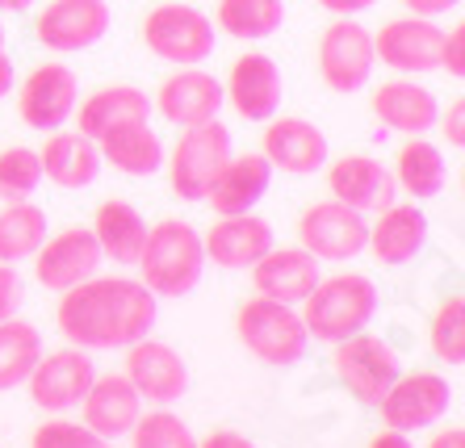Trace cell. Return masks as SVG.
Segmentation results:
<instances>
[{"label": "cell", "mask_w": 465, "mask_h": 448, "mask_svg": "<svg viewBox=\"0 0 465 448\" xmlns=\"http://www.w3.org/2000/svg\"><path fill=\"white\" fill-rule=\"evenodd\" d=\"M269 185H272V164L260 151L231 155L227 164H223V172L214 176L206 201L214 206L218 219H227V214H248V209L260 206V197L269 193Z\"/></svg>", "instance_id": "484cf974"}, {"label": "cell", "mask_w": 465, "mask_h": 448, "mask_svg": "<svg viewBox=\"0 0 465 448\" xmlns=\"http://www.w3.org/2000/svg\"><path fill=\"white\" fill-rule=\"evenodd\" d=\"M22 297L25 294H22V277H17V268H13V264H0V323L22 310Z\"/></svg>", "instance_id": "ab89813d"}, {"label": "cell", "mask_w": 465, "mask_h": 448, "mask_svg": "<svg viewBox=\"0 0 465 448\" xmlns=\"http://www.w3.org/2000/svg\"><path fill=\"white\" fill-rule=\"evenodd\" d=\"M93 235L101 243V256H109L114 264H139V252L147 243V222L130 201H101L97 219H93Z\"/></svg>", "instance_id": "f546056e"}, {"label": "cell", "mask_w": 465, "mask_h": 448, "mask_svg": "<svg viewBox=\"0 0 465 448\" xmlns=\"http://www.w3.org/2000/svg\"><path fill=\"white\" fill-rule=\"evenodd\" d=\"M327 168V189L336 201H344L348 209L357 214H381L386 206H394L399 185H394V172L386 164H378L373 155H340Z\"/></svg>", "instance_id": "d6986e66"}, {"label": "cell", "mask_w": 465, "mask_h": 448, "mask_svg": "<svg viewBox=\"0 0 465 448\" xmlns=\"http://www.w3.org/2000/svg\"><path fill=\"white\" fill-rule=\"evenodd\" d=\"M449 180V168H444V151L436 142H428L423 134L407 139L399 147V160H394V185L407 189L415 201L423 197H436Z\"/></svg>", "instance_id": "4dcf8cb0"}, {"label": "cell", "mask_w": 465, "mask_h": 448, "mask_svg": "<svg viewBox=\"0 0 465 448\" xmlns=\"http://www.w3.org/2000/svg\"><path fill=\"white\" fill-rule=\"evenodd\" d=\"M109 22H114V13L105 0H46V9L34 17V38L46 51L76 55L105 38Z\"/></svg>", "instance_id": "8fae6325"}, {"label": "cell", "mask_w": 465, "mask_h": 448, "mask_svg": "<svg viewBox=\"0 0 465 448\" xmlns=\"http://www.w3.org/2000/svg\"><path fill=\"white\" fill-rule=\"evenodd\" d=\"M97 377V365L88 356L84 348H59V352H43L34 373L25 377L30 385V403L38 411H54V415H64V411H76L84 403L88 385Z\"/></svg>", "instance_id": "30bf717a"}, {"label": "cell", "mask_w": 465, "mask_h": 448, "mask_svg": "<svg viewBox=\"0 0 465 448\" xmlns=\"http://www.w3.org/2000/svg\"><path fill=\"white\" fill-rule=\"evenodd\" d=\"M440 38L444 30L432 17H394L373 34V59L399 76H428L440 67Z\"/></svg>", "instance_id": "4fadbf2b"}, {"label": "cell", "mask_w": 465, "mask_h": 448, "mask_svg": "<svg viewBox=\"0 0 465 448\" xmlns=\"http://www.w3.org/2000/svg\"><path fill=\"white\" fill-rule=\"evenodd\" d=\"M432 352L444 365H461L465 361V302L461 297H449V302H440V310H436Z\"/></svg>", "instance_id": "8d00e7d4"}, {"label": "cell", "mask_w": 465, "mask_h": 448, "mask_svg": "<svg viewBox=\"0 0 465 448\" xmlns=\"http://www.w3.org/2000/svg\"><path fill=\"white\" fill-rule=\"evenodd\" d=\"M314 59H319L323 84L331 88V93H340V97H352V93H361V88L369 84L373 63H378V59H373V34H369L357 17H336V22L319 34Z\"/></svg>", "instance_id": "52a82bcc"}, {"label": "cell", "mask_w": 465, "mask_h": 448, "mask_svg": "<svg viewBox=\"0 0 465 448\" xmlns=\"http://www.w3.org/2000/svg\"><path fill=\"white\" fill-rule=\"evenodd\" d=\"M235 336L260 365H272V369H290L311 348L302 315L285 307V302H272V297H252V302L239 307Z\"/></svg>", "instance_id": "277c9868"}, {"label": "cell", "mask_w": 465, "mask_h": 448, "mask_svg": "<svg viewBox=\"0 0 465 448\" xmlns=\"http://www.w3.org/2000/svg\"><path fill=\"white\" fill-rule=\"evenodd\" d=\"M319 281V260L302 248H277L272 243L269 252L252 264V285H256L260 297H272V302H285V307H298L306 294Z\"/></svg>", "instance_id": "603a6c76"}, {"label": "cell", "mask_w": 465, "mask_h": 448, "mask_svg": "<svg viewBox=\"0 0 465 448\" xmlns=\"http://www.w3.org/2000/svg\"><path fill=\"white\" fill-rule=\"evenodd\" d=\"M407 5V13H415V17H440V13L457 9L461 0H402Z\"/></svg>", "instance_id": "ee69618b"}, {"label": "cell", "mask_w": 465, "mask_h": 448, "mask_svg": "<svg viewBox=\"0 0 465 448\" xmlns=\"http://www.w3.org/2000/svg\"><path fill=\"white\" fill-rule=\"evenodd\" d=\"M440 67L453 80L465 76V25H453V30L440 38Z\"/></svg>", "instance_id": "f35d334b"}, {"label": "cell", "mask_w": 465, "mask_h": 448, "mask_svg": "<svg viewBox=\"0 0 465 448\" xmlns=\"http://www.w3.org/2000/svg\"><path fill=\"white\" fill-rule=\"evenodd\" d=\"M30 448H114V440H101L97 432H88L84 424H72V419H46L34 432Z\"/></svg>", "instance_id": "74e56055"}, {"label": "cell", "mask_w": 465, "mask_h": 448, "mask_svg": "<svg viewBox=\"0 0 465 448\" xmlns=\"http://www.w3.org/2000/svg\"><path fill=\"white\" fill-rule=\"evenodd\" d=\"M231 160V131L218 118L202 122V126H184L176 139L173 155H168V180L181 201H206L214 176Z\"/></svg>", "instance_id": "8992f818"}, {"label": "cell", "mask_w": 465, "mask_h": 448, "mask_svg": "<svg viewBox=\"0 0 465 448\" xmlns=\"http://www.w3.org/2000/svg\"><path fill=\"white\" fill-rule=\"evenodd\" d=\"M139 281L155 297H184L202 285L206 273V248L193 222L163 219L160 227H147V243L139 252Z\"/></svg>", "instance_id": "7a4b0ae2"}, {"label": "cell", "mask_w": 465, "mask_h": 448, "mask_svg": "<svg viewBox=\"0 0 465 448\" xmlns=\"http://www.w3.org/2000/svg\"><path fill=\"white\" fill-rule=\"evenodd\" d=\"M101 260H105V256H101L97 235L88 227H72V230H59L54 239H46L43 248L34 252V277H38V285L64 294L72 285L97 277Z\"/></svg>", "instance_id": "e0dca14e"}, {"label": "cell", "mask_w": 465, "mask_h": 448, "mask_svg": "<svg viewBox=\"0 0 465 448\" xmlns=\"http://www.w3.org/2000/svg\"><path fill=\"white\" fill-rule=\"evenodd\" d=\"M227 105L223 97V80L202 72V67H176L173 76L155 88L152 110H160L163 122L173 126H202V122L218 118V110Z\"/></svg>", "instance_id": "ac0fdd59"}, {"label": "cell", "mask_w": 465, "mask_h": 448, "mask_svg": "<svg viewBox=\"0 0 465 448\" xmlns=\"http://www.w3.org/2000/svg\"><path fill=\"white\" fill-rule=\"evenodd\" d=\"M38 185H43L38 151H34V147H5V151H0V197L22 201V197H34Z\"/></svg>", "instance_id": "d590c367"}, {"label": "cell", "mask_w": 465, "mask_h": 448, "mask_svg": "<svg viewBox=\"0 0 465 448\" xmlns=\"http://www.w3.org/2000/svg\"><path fill=\"white\" fill-rule=\"evenodd\" d=\"M428 448H465V432L461 427H444V432H436L428 440Z\"/></svg>", "instance_id": "f6af8a7d"}, {"label": "cell", "mask_w": 465, "mask_h": 448, "mask_svg": "<svg viewBox=\"0 0 465 448\" xmlns=\"http://www.w3.org/2000/svg\"><path fill=\"white\" fill-rule=\"evenodd\" d=\"M80 105V80L67 63H38L22 80L17 93V113L30 131H64L67 118Z\"/></svg>", "instance_id": "7c38bea8"}, {"label": "cell", "mask_w": 465, "mask_h": 448, "mask_svg": "<svg viewBox=\"0 0 465 448\" xmlns=\"http://www.w3.org/2000/svg\"><path fill=\"white\" fill-rule=\"evenodd\" d=\"M46 243V209L34 201H9L0 209V264L34 260V252Z\"/></svg>", "instance_id": "1f68e13d"}, {"label": "cell", "mask_w": 465, "mask_h": 448, "mask_svg": "<svg viewBox=\"0 0 465 448\" xmlns=\"http://www.w3.org/2000/svg\"><path fill=\"white\" fill-rule=\"evenodd\" d=\"M130 122H152V97L134 84H105L80 105V134L93 142Z\"/></svg>", "instance_id": "83f0119b"}, {"label": "cell", "mask_w": 465, "mask_h": 448, "mask_svg": "<svg viewBox=\"0 0 465 448\" xmlns=\"http://www.w3.org/2000/svg\"><path fill=\"white\" fill-rule=\"evenodd\" d=\"M260 155L272 164V172L314 176L327 164V134L306 118H269Z\"/></svg>", "instance_id": "ffe728a7"}, {"label": "cell", "mask_w": 465, "mask_h": 448, "mask_svg": "<svg viewBox=\"0 0 465 448\" xmlns=\"http://www.w3.org/2000/svg\"><path fill=\"white\" fill-rule=\"evenodd\" d=\"M298 307H302L306 336L323 339V344H340V339L365 331L369 318L378 315V285L365 273H340L327 281L319 277Z\"/></svg>", "instance_id": "3957f363"}, {"label": "cell", "mask_w": 465, "mask_h": 448, "mask_svg": "<svg viewBox=\"0 0 465 448\" xmlns=\"http://www.w3.org/2000/svg\"><path fill=\"white\" fill-rule=\"evenodd\" d=\"M13 80H17L13 76V59H9V51H0V101L13 93Z\"/></svg>", "instance_id": "7dc6e473"}, {"label": "cell", "mask_w": 465, "mask_h": 448, "mask_svg": "<svg viewBox=\"0 0 465 448\" xmlns=\"http://www.w3.org/2000/svg\"><path fill=\"white\" fill-rule=\"evenodd\" d=\"M319 9H327V13H336V17H357V13H365V9H373L378 0H314Z\"/></svg>", "instance_id": "7bdbcfd3"}, {"label": "cell", "mask_w": 465, "mask_h": 448, "mask_svg": "<svg viewBox=\"0 0 465 448\" xmlns=\"http://www.w3.org/2000/svg\"><path fill=\"white\" fill-rule=\"evenodd\" d=\"M38 164H43V180L59 189H88L101 176L105 160L101 147L80 131H51L46 142L38 147Z\"/></svg>", "instance_id": "d4e9b609"}, {"label": "cell", "mask_w": 465, "mask_h": 448, "mask_svg": "<svg viewBox=\"0 0 465 448\" xmlns=\"http://www.w3.org/2000/svg\"><path fill=\"white\" fill-rule=\"evenodd\" d=\"M369 110L373 118L394 134H428L436 126V93L428 84H415V80H386V84L373 88V97H369Z\"/></svg>", "instance_id": "7402d4cb"}, {"label": "cell", "mask_w": 465, "mask_h": 448, "mask_svg": "<svg viewBox=\"0 0 465 448\" xmlns=\"http://www.w3.org/2000/svg\"><path fill=\"white\" fill-rule=\"evenodd\" d=\"M423 243H428V214L420 206H386L378 214V222L369 227V239L365 248L378 256V264L386 268H402V264H411L415 256L423 252Z\"/></svg>", "instance_id": "4316f807"}, {"label": "cell", "mask_w": 465, "mask_h": 448, "mask_svg": "<svg viewBox=\"0 0 465 448\" xmlns=\"http://www.w3.org/2000/svg\"><path fill=\"white\" fill-rule=\"evenodd\" d=\"M84 427L97 432L101 440H122L130 436V427L143 415L139 390L126 382V373H109V377H93L84 394Z\"/></svg>", "instance_id": "cb8c5ba5"}, {"label": "cell", "mask_w": 465, "mask_h": 448, "mask_svg": "<svg viewBox=\"0 0 465 448\" xmlns=\"http://www.w3.org/2000/svg\"><path fill=\"white\" fill-rule=\"evenodd\" d=\"M126 382L139 390V398L155 406H173L189 390V365L173 344L143 336L126 348Z\"/></svg>", "instance_id": "9a60e30c"}, {"label": "cell", "mask_w": 465, "mask_h": 448, "mask_svg": "<svg viewBox=\"0 0 465 448\" xmlns=\"http://www.w3.org/2000/svg\"><path fill=\"white\" fill-rule=\"evenodd\" d=\"M331 365H336V377L348 385V394L365 406H378L402 373L399 352L390 348L386 339L369 336V331H357V336L340 339Z\"/></svg>", "instance_id": "ba28073f"}, {"label": "cell", "mask_w": 465, "mask_h": 448, "mask_svg": "<svg viewBox=\"0 0 465 448\" xmlns=\"http://www.w3.org/2000/svg\"><path fill=\"white\" fill-rule=\"evenodd\" d=\"M378 406L390 432H423L453 406V390L440 373H411V377L399 373V382L390 385Z\"/></svg>", "instance_id": "2e32d148"}, {"label": "cell", "mask_w": 465, "mask_h": 448, "mask_svg": "<svg viewBox=\"0 0 465 448\" xmlns=\"http://www.w3.org/2000/svg\"><path fill=\"white\" fill-rule=\"evenodd\" d=\"M143 46L176 67H197L214 55V22L193 5H155L143 17Z\"/></svg>", "instance_id": "5b68a950"}, {"label": "cell", "mask_w": 465, "mask_h": 448, "mask_svg": "<svg viewBox=\"0 0 465 448\" xmlns=\"http://www.w3.org/2000/svg\"><path fill=\"white\" fill-rule=\"evenodd\" d=\"M202 248H206V260L214 268H227V273L252 268L272 248V227L252 209L248 214H227L202 235Z\"/></svg>", "instance_id": "44dd1931"}, {"label": "cell", "mask_w": 465, "mask_h": 448, "mask_svg": "<svg viewBox=\"0 0 465 448\" xmlns=\"http://www.w3.org/2000/svg\"><path fill=\"white\" fill-rule=\"evenodd\" d=\"M130 448H197V436L181 415L160 406L152 415H139V424L130 427Z\"/></svg>", "instance_id": "e575fe53"}, {"label": "cell", "mask_w": 465, "mask_h": 448, "mask_svg": "<svg viewBox=\"0 0 465 448\" xmlns=\"http://www.w3.org/2000/svg\"><path fill=\"white\" fill-rule=\"evenodd\" d=\"M38 356H43V336H38V327L17 315L5 318V323H0V394L25 385V377L34 373Z\"/></svg>", "instance_id": "836d02e7"}, {"label": "cell", "mask_w": 465, "mask_h": 448, "mask_svg": "<svg viewBox=\"0 0 465 448\" xmlns=\"http://www.w3.org/2000/svg\"><path fill=\"white\" fill-rule=\"evenodd\" d=\"M365 239H369V227H365V214L348 209L344 201H314V206L302 209L298 219V248L311 252L314 260H357L365 252Z\"/></svg>", "instance_id": "9c48e42d"}, {"label": "cell", "mask_w": 465, "mask_h": 448, "mask_svg": "<svg viewBox=\"0 0 465 448\" xmlns=\"http://www.w3.org/2000/svg\"><path fill=\"white\" fill-rule=\"evenodd\" d=\"M197 448H260L256 440H248L243 432H231V427H218L206 440H197Z\"/></svg>", "instance_id": "b9f144b4"}, {"label": "cell", "mask_w": 465, "mask_h": 448, "mask_svg": "<svg viewBox=\"0 0 465 448\" xmlns=\"http://www.w3.org/2000/svg\"><path fill=\"white\" fill-rule=\"evenodd\" d=\"M223 97L227 105L239 113L243 122H269L277 118L285 97V76L277 59L264 55V51H248L231 63V76L223 84Z\"/></svg>", "instance_id": "5bb4252c"}, {"label": "cell", "mask_w": 465, "mask_h": 448, "mask_svg": "<svg viewBox=\"0 0 465 448\" xmlns=\"http://www.w3.org/2000/svg\"><path fill=\"white\" fill-rule=\"evenodd\" d=\"M0 51H5V25H0Z\"/></svg>", "instance_id": "681fc988"}, {"label": "cell", "mask_w": 465, "mask_h": 448, "mask_svg": "<svg viewBox=\"0 0 465 448\" xmlns=\"http://www.w3.org/2000/svg\"><path fill=\"white\" fill-rule=\"evenodd\" d=\"M101 160L122 176H155L163 168V142L152 131V122H130L97 139Z\"/></svg>", "instance_id": "f1b7e54d"}, {"label": "cell", "mask_w": 465, "mask_h": 448, "mask_svg": "<svg viewBox=\"0 0 465 448\" xmlns=\"http://www.w3.org/2000/svg\"><path fill=\"white\" fill-rule=\"evenodd\" d=\"M436 122H440V134H444V142L461 151V147H465V101L457 97V101H453V105H449V110H444V113H436Z\"/></svg>", "instance_id": "60d3db41"}, {"label": "cell", "mask_w": 465, "mask_h": 448, "mask_svg": "<svg viewBox=\"0 0 465 448\" xmlns=\"http://www.w3.org/2000/svg\"><path fill=\"white\" fill-rule=\"evenodd\" d=\"M34 9V0H0V13H25Z\"/></svg>", "instance_id": "c3c4849f"}, {"label": "cell", "mask_w": 465, "mask_h": 448, "mask_svg": "<svg viewBox=\"0 0 465 448\" xmlns=\"http://www.w3.org/2000/svg\"><path fill=\"white\" fill-rule=\"evenodd\" d=\"M369 448H415V444L407 440V432H378L369 440Z\"/></svg>", "instance_id": "bcb514c9"}, {"label": "cell", "mask_w": 465, "mask_h": 448, "mask_svg": "<svg viewBox=\"0 0 465 448\" xmlns=\"http://www.w3.org/2000/svg\"><path fill=\"white\" fill-rule=\"evenodd\" d=\"M218 30L239 43H260L285 25V0H218Z\"/></svg>", "instance_id": "d6a6232c"}, {"label": "cell", "mask_w": 465, "mask_h": 448, "mask_svg": "<svg viewBox=\"0 0 465 448\" xmlns=\"http://www.w3.org/2000/svg\"><path fill=\"white\" fill-rule=\"evenodd\" d=\"M160 297L134 277H88V281L64 289L54 323L72 348L114 352L130 348L155 327Z\"/></svg>", "instance_id": "6da1fadb"}]
</instances>
